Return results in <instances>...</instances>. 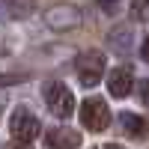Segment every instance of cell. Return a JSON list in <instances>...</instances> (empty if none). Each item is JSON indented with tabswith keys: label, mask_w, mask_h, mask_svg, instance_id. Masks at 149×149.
<instances>
[{
	"label": "cell",
	"mask_w": 149,
	"mask_h": 149,
	"mask_svg": "<svg viewBox=\"0 0 149 149\" xmlns=\"http://www.w3.org/2000/svg\"><path fill=\"white\" fill-rule=\"evenodd\" d=\"M81 21H84L81 9L72 6V3H57V6H51V9L45 12V24L51 30H57V33H66V30L81 27Z\"/></svg>",
	"instance_id": "3957f363"
},
{
	"label": "cell",
	"mask_w": 149,
	"mask_h": 149,
	"mask_svg": "<svg viewBox=\"0 0 149 149\" xmlns=\"http://www.w3.org/2000/svg\"><path fill=\"white\" fill-rule=\"evenodd\" d=\"M74 72H78V81L86 90H93L104 78V54L102 51H84L78 57V63H74Z\"/></svg>",
	"instance_id": "6da1fadb"
},
{
	"label": "cell",
	"mask_w": 149,
	"mask_h": 149,
	"mask_svg": "<svg viewBox=\"0 0 149 149\" xmlns=\"http://www.w3.org/2000/svg\"><path fill=\"white\" fill-rule=\"evenodd\" d=\"M131 84H134V72L131 66H119L107 74V93L113 95V98H125L131 93Z\"/></svg>",
	"instance_id": "8992f818"
},
{
	"label": "cell",
	"mask_w": 149,
	"mask_h": 149,
	"mask_svg": "<svg viewBox=\"0 0 149 149\" xmlns=\"http://www.w3.org/2000/svg\"><path fill=\"white\" fill-rule=\"evenodd\" d=\"M30 9H33V0H0V24L30 15Z\"/></svg>",
	"instance_id": "ba28073f"
},
{
	"label": "cell",
	"mask_w": 149,
	"mask_h": 149,
	"mask_svg": "<svg viewBox=\"0 0 149 149\" xmlns=\"http://www.w3.org/2000/svg\"><path fill=\"white\" fill-rule=\"evenodd\" d=\"M81 122L90 131H104L110 125V110L104 104V98H86L81 104Z\"/></svg>",
	"instance_id": "5b68a950"
},
{
	"label": "cell",
	"mask_w": 149,
	"mask_h": 149,
	"mask_svg": "<svg viewBox=\"0 0 149 149\" xmlns=\"http://www.w3.org/2000/svg\"><path fill=\"white\" fill-rule=\"evenodd\" d=\"M0 51H3V48H0Z\"/></svg>",
	"instance_id": "ac0fdd59"
},
{
	"label": "cell",
	"mask_w": 149,
	"mask_h": 149,
	"mask_svg": "<svg viewBox=\"0 0 149 149\" xmlns=\"http://www.w3.org/2000/svg\"><path fill=\"white\" fill-rule=\"evenodd\" d=\"M119 122H122V128H125V134H131V137H146V122L140 119V116H134V113H122L119 116Z\"/></svg>",
	"instance_id": "9c48e42d"
},
{
	"label": "cell",
	"mask_w": 149,
	"mask_h": 149,
	"mask_svg": "<svg viewBox=\"0 0 149 149\" xmlns=\"http://www.w3.org/2000/svg\"><path fill=\"white\" fill-rule=\"evenodd\" d=\"M18 78H12V74H0V86H9V84H15Z\"/></svg>",
	"instance_id": "4fadbf2b"
},
{
	"label": "cell",
	"mask_w": 149,
	"mask_h": 149,
	"mask_svg": "<svg viewBox=\"0 0 149 149\" xmlns=\"http://www.w3.org/2000/svg\"><path fill=\"white\" fill-rule=\"evenodd\" d=\"M110 45H113V48H116L119 54H128L131 48H134L131 30H128V27H119V30H113V33H110Z\"/></svg>",
	"instance_id": "30bf717a"
},
{
	"label": "cell",
	"mask_w": 149,
	"mask_h": 149,
	"mask_svg": "<svg viewBox=\"0 0 149 149\" xmlns=\"http://www.w3.org/2000/svg\"><path fill=\"white\" fill-rule=\"evenodd\" d=\"M137 95H140V102L149 107V81H140V86H137Z\"/></svg>",
	"instance_id": "7c38bea8"
},
{
	"label": "cell",
	"mask_w": 149,
	"mask_h": 149,
	"mask_svg": "<svg viewBox=\"0 0 149 149\" xmlns=\"http://www.w3.org/2000/svg\"><path fill=\"white\" fill-rule=\"evenodd\" d=\"M45 143H48V149H78L81 146V131H74V128H48Z\"/></svg>",
	"instance_id": "52a82bcc"
},
{
	"label": "cell",
	"mask_w": 149,
	"mask_h": 149,
	"mask_svg": "<svg viewBox=\"0 0 149 149\" xmlns=\"http://www.w3.org/2000/svg\"><path fill=\"white\" fill-rule=\"evenodd\" d=\"M9 131H12V137L18 143H30V140H36L42 134V122L36 119L27 107H18L15 113H12V119H9Z\"/></svg>",
	"instance_id": "277c9868"
},
{
	"label": "cell",
	"mask_w": 149,
	"mask_h": 149,
	"mask_svg": "<svg viewBox=\"0 0 149 149\" xmlns=\"http://www.w3.org/2000/svg\"><path fill=\"white\" fill-rule=\"evenodd\" d=\"M102 6H104L107 12H113V9H116V0H102Z\"/></svg>",
	"instance_id": "9a60e30c"
},
{
	"label": "cell",
	"mask_w": 149,
	"mask_h": 149,
	"mask_svg": "<svg viewBox=\"0 0 149 149\" xmlns=\"http://www.w3.org/2000/svg\"><path fill=\"white\" fill-rule=\"evenodd\" d=\"M143 57L149 60V36H146V45H143Z\"/></svg>",
	"instance_id": "e0dca14e"
},
{
	"label": "cell",
	"mask_w": 149,
	"mask_h": 149,
	"mask_svg": "<svg viewBox=\"0 0 149 149\" xmlns=\"http://www.w3.org/2000/svg\"><path fill=\"white\" fill-rule=\"evenodd\" d=\"M102 149H125V146H119V143H107V146H102Z\"/></svg>",
	"instance_id": "2e32d148"
},
{
	"label": "cell",
	"mask_w": 149,
	"mask_h": 149,
	"mask_svg": "<svg viewBox=\"0 0 149 149\" xmlns=\"http://www.w3.org/2000/svg\"><path fill=\"white\" fill-rule=\"evenodd\" d=\"M3 149H30V146H27V143H18V140H12V143H9V146H3Z\"/></svg>",
	"instance_id": "5bb4252c"
},
{
	"label": "cell",
	"mask_w": 149,
	"mask_h": 149,
	"mask_svg": "<svg viewBox=\"0 0 149 149\" xmlns=\"http://www.w3.org/2000/svg\"><path fill=\"white\" fill-rule=\"evenodd\" d=\"M131 18L134 21H149V0H131Z\"/></svg>",
	"instance_id": "8fae6325"
},
{
	"label": "cell",
	"mask_w": 149,
	"mask_h": 149,
	"mask_svg": "<svg viewBox=\"0 0 149 149\" xmlns=\"http://www.w3.org/2000/svg\"><path fill=\"white\" fill-rule=\"evenodd\" d=\"M45 104L51 107V113L57 119H69L74 113V95H72V90L66 84H57V81L45 86Z\"/></svg>",
	"instance_id": "7a4b0ae2"
}]
</instances>
